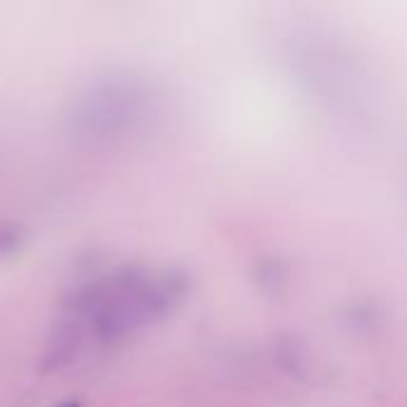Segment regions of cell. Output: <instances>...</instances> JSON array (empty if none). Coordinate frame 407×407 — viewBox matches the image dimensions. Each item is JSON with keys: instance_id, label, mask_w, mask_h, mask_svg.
Segmentation results:
<instances>
[{"instance_id": "obj_2", "label": "cell", "mask_w": 407, "mask_h": 407, "mask_svg": "<svg viewBox=\"0 0 407 407\" xmlns=\"http://www.w3.org/2000/svg\"><path fill=\"white\" fill-rule=\"evenodd\" d=\"M53 407H81V403L79 400H62V403L53 405Z\"/></svg>"}, {"instance_id": "obj_1", "label": "cell", "mask_w": 407, "mask_h": 407, "mask_svg": "<svg viewBox=\"0 0 407 407\" xmlns=\"http://www.w3.org/2000/svg\"><path fill=\"white\" fill-rule=\"evenodd\" d=\"M146 93L134 79L98 77L72 98L65 115L67 134L84 146H103L127 134L141 117Z\"/></svg>"}]
</instances>
